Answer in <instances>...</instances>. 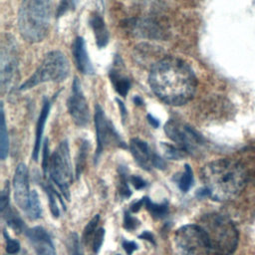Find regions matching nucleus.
<instances>
[{
	"label": "nucleus",
	"mask_w": 255,
	"mask_h": 255,
	"mask_svg": "<svg viewBox=\"0 0 255 255\" xmlns=\"http://www.w3.org/2000/svg\"><path fill=\"white\" fill-rule=\"evenodd\" d=\"M119 68L120 67H114L113 69H111L110 79L117 93L123 97H126L129 90L130 83L129 80L125 75L120 73L121 71L119 70Z\"/></svg>",
	"instance_id": "a211bd4d"
},
{
	"label": "nucleus",
	"mask_w": 255,
	"mask_h": 255,
	"mask_svg": "<svg viewBox=\"0 0 255 255\" xmlns=\"http://www.w3.org/2000/svg\"><path fill=\"white\" fill-rule=\"evenodd\" d=\"M133 101H134V103H135L136 105H141V104H142V101H141L138 97H135Z\"/></svg>",
	"instance_id": "37998d69"
},
{
	"label": "nucleus",
	"mask_w": 255,
	"mask_h": 255,
	"mask_svg": "<svg viewBox=\"0 0 255 255\" xmlns=\"http://www.w3.org/2000/svg\"><path fill=\"white\" fill-rule=\"evenodd\" d=\"M144 206L154 218H163L168 212V206L166 202L157 204L150 201L147 197H144Z\"/></svg>",
	"instance_id": "412c9836"
},
{
	"label": "nucleus",
	"mask_w": 255,
	"mask_h": 255,
	"mask_svg": "<svg viewBox=\"0 0 255 255\" xmlns=\"http://www.w3.org/2000/svg\"><path fill=\"white\" fill-rule=\"evenodd\" d=\"M14 198L17 205L25 210L28 207L30 190H29V179H28V168L24 163H19L15 169L14 178Z\"/></svg>",
	"instance_id": "f8f14e48"
},
{
	"label": "nucleus",
	"mask_w": 255,
	"mask_h": 255,
	"mask_svg": "<svg viewBox=\"0 0 255 255\" xmlns=\"http://www.w3.org/2000/svg\"><path fill=\"white\" fill-rule=\"evenodd\" d=\"M41 204L39 201V196L36 190H32L30 192V198H29V203H28V207L26 209V213L27 216L32 219H38L41 216Z\"/></svg>",
	"instance_id": "aec40b11"
},
{
	"label": "nucleus",
	"mask_w": 255,
	"mask_h": 255,
	"mask_svg": "<svg viewBox=\"0 0 255 255\" xmlns=\"http://www.w3.org/2000/svg\"><path fill=\"white\" fill-rule=\"evenodd\" d=\"M153 166L160 168V169H164V167H165L164 160L156 153H154V156H153Z\"/></svg>",
	"instance_id": "4c0bfd02"
},
{
	"label": "nucleus",
	"mask_w": 255,
	"mask_h": 255,
	"mask_svg": "<svg viewBox=\"0 0 255 255\" xmlns=\"http://www.w3.org/2000/svg\"><path fill=\"white\" fill-rule=\"evenodd\" d=\"M89 147V142L87 140L83 141L80 149H79V155L77 158V163H76V175L77 177L80 176V174L82 173L85 163H86V158H87V152H88V148Z\"/></svg>",
	"instance_id": "bb28decb"
},
{
	"label": "nucleus",
	"mask_w": 255,
	"mask_h": 255,
	"mask_svg": "<svg viewBox=\"0 0 255 255\" xmlns=\"http://www.w3.org/2000/svg\"><path fill=\"white\" fill-rule=\"evenodd\" d=\"M50 108H51L50 102L48 100H45L43 108H42L40 116H39V119H38V122H37V127H36V138H35V145H34V150H33V159L34 160H37L38 156H39L44 127H45L47 118L50 113Z\"/></svg>",
	"instance_id": "f3484780"
},
{
	"label": "nucleus",
	"mask_w": 255,
	"mask_h": 255,
	"mask_svg": "<svg viewBox=\"0 0 255 255\" xmlns=\"http://www.w3.org/2000/svg\"><path fill=\"white\" fill-rule=\"evenodd\" d=\"M152 92L163 103L180 106L194 95L197 81L191 67L183 60L167 57L157 62L149 73Z\"/></svg>",
	"instance_id": "f257e3e1"
},
{
	"label": "nucleus",
	"mask_w": 255,
	"mask_h": 255,
	"mask_svg": "<svg viewBox=\"0 0 255 255\" xmlns=\"http://www.w3.org/2000/svg\"><path fill=\"white\" fill-rule=\"evenodd\" d=\"M161 146H162L163 153L167 158L181 159L186 155V152L178 146H173L171 144H167V143H164V142H162Z\"/></svg>",
	"instance_id": "a878e982"
},
{
	"label": "nucleus",
	"mask_w": 255,
	"mask_h": 255,
	"mask_svg": "<svg viewBox=\"0 0 255 255\" xmlns=\"http://www.w3.org/2000/svg\"><path fill=\"white\" fill-rule=\"evenodd\" d=\"M73 55L75 59L76 66L78 70L85 75H93L94 74V67L92 62L90 61L88 52L86 50L85 41L82 37H77L72 46Z\"/></svg>",
	"instance_id": "2eb2a0df"
},
{
	"label": "nucleus",
	"mask_w": 255,
	"mask_h": 255,
	"mask_svg": "<svg viewBox=\"0 0 255 255\" xmlns=\"http://www.w3.org/2000/svg\"><path fill=\"white\" fill-rule=\"evenodd\" d=\"M209 248L214 255H232L238 244V231L230 218L219 213H209L199 222Z\"/></svg>",
	"instance_id": "20e7f679"
},
{
	"label": "nucleus",
	"mask_w": 255,
	"mask_h": 255,
	"mask_svg": "<svg viewBox=\"0 0 255 255\" xmlns=\"http://www.w3.org/2000/svg\"><path fill=\"white\" fill-rule=\"evenodd\" d=\"M201 179L209 197L217 201H228L243 191L247 182V173L238 161L217 159L202 167Z\"/></svg>",
	"instance_id": "f03ea898"
},
{
	"label": "nucleus",
	"mask_w": 255,
	"mask_h": 255,
	"mask_svg": "<svg viewBox=\"0 0 255 255\" xmlns=\"http://www.w3.org/2000/svg\"><path fill=\"white\" fill-rule=\"evenodd\" d=\"M117 255H120V254H117Z\"/></svg>",
	"instance_id": "c03bdc74"
},
{
	"label": "nucleus",
	"mask_w": 255,
	"mask_h": 255,
	"mask_svg": "<svg viewBox=\"0 0 255 255\" xmlns=\"http://www.w3.org/2000/svg\"><path fill=\"white\" fill-rule=\"evenodd\" d=\"M18 71V53L14 39L7 36L1 47V88L9 90L16 78Z\"/></svg>",
	"instance_id": "9d476101"
},
{
	"label": "nucleus",
	"mask_w": 255,
	"mask_h": 255,
	"mask_svg": "<svg viewBox=\"0 0 255 255\" xmlns=\"http://www.w3.org/2000/svg\"><path fill=\"white\" fill-rule=\"evenodd\" d=\"M48 171L51 179L58 186L62 195L69 200L70 184L73 180V173L67 140L62 141L58 148L50 156Z\"/></svg>",
	"instance_id": "423d86ee"
},
{
	"label": "nucleus",
	"mask_w": 255,
	"mask_h": 255,
	"mask_svg": "<svg viewBox=\"0 0 255 255\" xmlns=\"http://www.w3.org/2000/svg\"><path fill=\"white\" fill-rule=\"evenodd\" d=\"M67 106L69 114L77 126L85 127L89 123L90 111L78 78L74 79L72 93L68 100Z\"/></svg>",
	"instance_id": "9b49d317"
},
{
	"label": "nucleus",
	"mask_w": 255,
	"mask_h": 255,
	"mask_svg": "<svg viewBox=\"0 0 255 255\" xmlns=\"http://www.w3.org/2000/svg\"><path fill=\"white\" fill-rule=\"evenodd\" d=\"M3 214V217L5 218L7 224L12 228L14 229L15 231L17 232H21L24 228V225H23V222L21 220V218L18 216L17 213H15L11 208L10 206H8L3 212H1Z\"/></svg>",
	"instance_id": "4be33fe9"
},
{
	"label": "nucleus",
	"mask_w": 255,
	"mask_h": 255,
	"mask_svg": "<svg viewBox=\"0 0 255 255\" xmlns=\"http://www.w3.org/2000/svg\"><path fill=\"white\" fill-rule=\"evenodd\" d=\"M52 0H22L18 11V29L29 43L42 41L49 30Z\"/></svg>",
	"instance_id": "7ed1b4c3"
},
{
	"label": "nucleus",
	"mask_w": 255,
	"mask_h": 255,
	"mask_svg": "<svg viewBox=\"0 0 255 255\" xmlns=\"http://www.w3.org/2000/svg\"><path fill=\"white\" fill-rule=\"evenodd\" d=\"M3 235L5 238V242H6V252L8 254L18 253L20 250V243L17 240L12 239L6 230L3 231Z\"/></svg>",
	"instance_id": "c85d7f7f"
},
{
	"label": "nucleus",
	"mask_w": 255,
	"mask_h": 255,
	"mask_svg": "<svg viewBox=\"0 0 255 255\" xmlns=\"http://www.w3.org/2000/svg\"><path fill=\"white\" fill-rule=\"evenodd\" d=\"M123 247H124V249H125V251L127 252L128 255H131L132 252L137 249V244L133 241L124 240L123 241Z\"/></svg>",
	"instance_id": "e433bc0d"
},
{
	"label": "nucleus",
	"mask_w": 255,
	"mask_h": 255,
	"mask_svg": "<svg viewBox=\"0 0 255 255\" xmlns=\"http://www.w3.org/2000/svg\"><path fill=\"white\" fill-rule=\"evenodd\" d=\"M174 242L184 255H207L211 253L206 235L199 224L180 227L174 234Z\"/></svg>",
	"instance_id": "0eeeda50"
},
{
	"label": "nucleus",
	"mask_w": 255,
	"mask_h": 255,
	"mask_svg": "<svg viewBox=\"0 0 255 255\" xmlns=\"http://www.w3.org/2000/svg\"><path fill=\"white\" fill-rule=\"evenodd\" d=\"M117 102L119 103V107H120V111H121V113H122V117H123V120L125 119V117H126V114H127V111H126V108H125V106H124V104L120 101V100H117Z\"/></svg>",
	"instance_id": "79ce46f5"
},
{
	"label": "nucleus",
	"mask_w": 255,
	"mask_h": 255,
	"mask_svg": "<svg viewBox=\"0 0 255 255\" xmlns=\"http://www.w3.org/2000/svg\"><path fill=\"white\" fill-rule=\"evenodd\" d=\"M130 152L135 162L143 169L149 170L153 166L154 152L151 151L148 144L138 138H132L129 142Z\"/></svg>",
	"instance_id": "4468645a"
},
{
	"label": "nucleus",
	"mask_w": 255,
	"mask_h": 255,
	"mask_svg": "<svg viewBox=\"0 0 255 255\" xmlns=\"http://www.w3.org/2000/svg\"><path fill=\"white\" fill-rule=\"evenodd\" d=\"M9 152V138L8 132L6 128L5 122V114L3 105H1V125H0V157L1 159H5Z\"/></svg>",
	"instance_id": "6ab92c4d"
},
{
	"label": "nucleus",
	"mask_w": 255,
	"mask_h": 255,
	"mask_svg": "<svg viewBox=\"0 0 255 255\" xmlns=\"http://www.w3.org/2000/svg\"><path fill=\"white\" fill-rule=\"evenodd\" d=\"M142 205H144V197H142L141 199H139V200H137V201L132 202V203L130 204L129 209H130L131 212H137V211L140 209V207H141Z\"/></svg>",
	"instance_id": "58836bf2"
},
{
	"label": "nucleus",
	"mask_w": 255,
	"mask_h": 255,
	"mask_svg": "<svg viewBox=\"0 0 255 255\" xmlns=\"http://www.w3.org/2000/svg\"><path fill=\"white\" fill-rule=\"evenodd\" d=\"M105 238V229L104 228H99L95 234H94V239H93V250L95 253H98L102 247V244L104 242Z\"/></svg>",
	"instance_id": "7c9ffc66"
},
{
	"label": "nucleus",
	"mask_w": 255,
	"mask_h": 255,
	"mask_svg": "<svg viewBox=\"0 0 255 255\" xmlns=\"http://www.w3.org/2000/svg\"><path fill=\"white\" fill-rule=\"evenodd\" d=\"M78 0H61L58 9H57V17H61L69 11H72L76 8Z\"/></svg>",
	"instance_id": "c756f323"
},
{
	"label": "nucleus",
	"mask_w": 255,
	"mask_h": 255,
	"mask_svg": "<svg viewBox=\"0 0 255 255\" xmlns=\"http://www.w3.org/2000/svg\"><path fill=\"white\" fill-rule=\"evenodd\" d=\"M139 225V221L132 217L128 212H126L125 213V218H124V227L127 229V230H133L135 229L137 226Z\"/></svg>",
	"instance_id": "2f4dec72"
},
{
	"label": "nucleus",
	"mask_w": 255,
	"mask_h": 255,
	"mask_svg": "<svg viewBox=\"0 0 255 255\" xmlns=\"http://www.w3.org/2000/svg\"><path fill=\"white\" fill-rule=\"evenodd\" d=\"M45 191L48 195L49 198V205H50V209H51V213L55 218L59 217L60 211L58 208V204H57V192L54 190V188L52 187V185L47 182L46 186H45Z\"/></svg>",
	"instance_id": "393cba45"
},
{
	"label": "nucleus",
	"mask_w": 255,
	"mask_h": 255,
	"mask_svg": "<svg viewBox=\"0 0 255 255\" xmlns=\"http://www.w3.org/2000/svg\"><path fill=\"white\" fill-rule=\"evenodd\" d=\"M129 180L132 183V185L135 187V189H141L146 185L145 181L138 175H131Z\"/></svg>",
	"instance_id": "c9c22d12"
},
{
	"label": "nucleus",
	"mask_w": 255,
	"mask_h": 255,
	"mask_svg": "<svg viewBox=\"0 0 255 255\" xmlns=\"http://www.w3.org/2000/svg\"><path fill=\"white\" fill-rule=\"evenodd\" d=\"M26 235L32 243L36 255H56V251L47 231L40 226L26 231Z\"/></svg>",
	"instance_id": "ddd939ff"
},
{
	"label": "nucleus",
	"mask_w": 255,
	"mask_h": 255,
	"mask_svg": "<svg viewBox=\"0 0 255 255\" xmlns=\"http://www.w3.org/2000/svg\"><path fill=\"white\" fill-rule=\"evenodd\" d=\"M193 182V173L192 169L188 164L184 165V171L182 172L181 176L179 177L178 180V186L181 189V191L186 192L189 190Z\"/></svg>",
	"instance_id": "5701e85b"
},
{
	"label": "nucleus",
	"mask_w": 255,
	"mask_h": 255,
	"mask_svg": "<svg viewBox=\"0 0 255 255\" xmlns=\"http://www.w3.org/2000/svg\"><path fill=\"white\" fill-rule=\"evenodd\" d=\"M71 255H82L79 237L76 233L71 235Z\"/></svg>",
	"instance_id": "72a5a7b5"
},
{
	"label": "nucleus",
	"mask_w": 255,
	"mask_h": 255,
	"mask_svg": "<svg viewBox=\"0 0 255 255\" xmlns=\"http://www.w3.org/2000/svg\"><path fill=\"white\" fill-rule=\"evenodd\" d=\"M164 131L167 136L186 153L194 154L198 152L203 145L202 137L193 128L177 121H168L164 126Z\"/></svg>",
	"instance_id": "6e6552de"
},
{
	"label": "nucleus",
	"mask_w": 255,
	"mask_h": 255,
	"mask_svg": "<svg viewBox=\"0 0 255 255\" xmlns=\"http://www.w3.org/2000/svg\"><path fill=\"white\" fill-rule=\"evenodd\" d=\"M69 73L70 65L66 56L60 51H51L19 89L25 91L46 82H62L67 79Z\"/></svg>",
	"instance_id": "39448f33"
},
{
	"label": "nucleus",
	"mask_w": 255,
	"mask_h": 255,
	"mask_svg": "<svg viewBox=\"0 0 255 255\" xmlns=\"http://www.w3.org/2000/svg\"><path fill=\"white\" fill-rule=\"evenodd\" d=\"M99 220H100V215L97 214V215L87 224V226H86L85 229H84L83 237H82L84 242H88V241L91 239V237L95 234V232H96V227H97V225H98Z\"/></svg>",
	"instance_id": "cd10ccee"
},
{
	"label": "nucleus",
	"mask_w": 255,
	"mask_h": 255,
	"mask_svg": "<svg viewBox=\"0 0 255 255\" xmlns=\"http://www.w3.org/2000/svg\"><path fill=\"white\" fill-rule=\"evenodd\" d=\"M147 120H148V123L153 127V128H157L158 125H159V122L158 120H156L154 117H152L151 115H147Z\"/></svg>",
	"instance_id": "a19ab883"
},
{
	"label": "nucleus",
	"mask_w": 255,
	"mask_h": 255,
	"mask_svg": "<svg viewBox=\"0 0 255 255\" xmlns=\"http://www.w3.org/2000/svg\"><path fill=\"white\" fill-rule=\"evenodd\" d=\"M95 127L97 135V150L95 154V162L98 161L104 149L111 144L126 147L125 142L122 140L120 134L117 132L111 121L106 117L100 105H96L95 107Z\"/></svg>",
	"instance_id": "1a4fd4ad"
},
{
	"label": "nucleus",
	"mask_w": 255,
	"mask_h": 255,
	"mask_svg": "<svg viewBox=\"0 0 255 255\" xmlns=\"http://www.w3.org/2000/svg\"><path fill=\"white\" fill-rule=\"evenodd\" d=\"M90 25L93 29L97 46L101 49L107 46L109 43V31L103 18L98 14H92L90 18Z\"/></svg>",
	"instance_id": "dca6fc26"
},
{
	"label": "nucleus",
	"mask_w": 255,
	"mask_h": 255,
	"mask_svg": "<svg viewBox=\"0 0 255 255\" xmlns=\"http://www.w3.org/2000/svg\"><path fill=\"white\" fill-rule=\"evenodd\" d=\"M9 206V182H6L0 195V209L3 212Z\"/></svg>",
	"instance_id": "473e14b6"
},
{
	"label": "nucleus",
	"mask_w": 255,
	"mask_h": 255,
	"mask_svg": "<svg viewBox=\"0 0 255 255\" xmlns=\"http://www.w3.org/2000/svg\"><path fill=\"white\" fill-rule=\"evenodd\" d=\"M138 238L145 239V240L149 241L150 243H153V244H154V238H153V235H152L150 232H148V231H143V232L138 236Z\"/></svg>",
	"instance_id": "ea45409f"
},
{
	"label": "nucleus",
	"mask_w": 255,
	"mask_h": 255,
	"mask_svg": "<svg viewBox=\"0 0 255 255\" xmlns=\"http://www.w3.org/2000/svg\"><path fill=\"white\" fill-rule=\"evenodd\" d=\"M120 173V194L124 198H128L130 196L131 191L128 185V169L126 166H119Z\"/></svg>",
	"instance_id": "b1692460"
},
{
	"label": "nucleus",
	"mask_w": 255,
	"mask_h": 255,
	"mask_svg": "<svg viewBox=\"0 0 255 255\" xmlns=\"http://www.w3.org/2000/svg\"><path fill=\"white\" fill-rule=\"evenodd\" d=\"M49 161H50V156H49V145H48V139H45L44 142V148H43V170L44 173L47 174L48 169H49Z\"/></svg>",
	"instance_id": "f704fd0d"
}]
</instances>
